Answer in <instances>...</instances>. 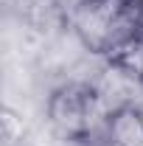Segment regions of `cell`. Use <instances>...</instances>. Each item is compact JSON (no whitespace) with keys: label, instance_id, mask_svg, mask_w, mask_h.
I'll use <instances>...</instances> for the list:
<instances>
[{"label":"cell","instance_id":"cell-1","mask_svg":"<svg viewBox=\"0 0 143 146\" xmlns=\"http://www.w3.org/2000/svg\"><path fill=\"white\" fill-rule=\"evenodd\" d=\"M73 28L93 54H112L140 34V6L135 0H79Z\"/></svg>","mask_w":143,"mask_h":146},{"label":"cell","instance_id":"cell-2","mask_svg":"<svg viewBox=\"0 0 143 146\" xmlns=\"http://www.w3.org/2000/svg\"><path fill=\"white\" fill-rule=\"evenodd\" d=\"M48 118L51 127L65 141H84L90 138L98 124H107V112L101 107L93 84H62L48 98Z\"/></svg>","mask_w":143,"mask_h":146},{"label":"cell","instance_id":"cell-3","mask_svg":"<svg viewBox=\"0 0 143 146\" xmlns=\"http://www.w3.org/2000/svg\"><path fill=\"white\" fill-rule=\"evenodd\" d=\"M93 87H95V96H98L104 112L112 115L115 110H124V107H132L135 104V90L143 87V82L135 79L129 70L118 68L115 62H109L107 68H104V73H101V79Z\"/></svg>","mask_w":143,"mask_h":146},{"label":"cell","instance_id":"cell-4","mask_svg":"<svg viewBox=\"0 0 143 146\" xmlns=\"http://www.w3.org/2000/svg\"><path fill=\"white\" fill-rule=\"evenodd\" d=\"M104 132L109 146H143V110L138 104L115 110L107 115Z\"/></svg>","mask_w":143,"mask_h":146},{"label":"cell","instance_id":"cell-5","mask_svg":"<svg viewBox=\"0 0 143 146\" xmlns=\"http://www.w3.org/2000/svg\"><path fill=\"white\" fill-rule=\"evenodd\" d=\"M0 132H3V143L6 146H14L23 138V118L14 110H3V115H0Z\"/></svg>","mask_w":143,"mask_h":146},{"label":"cell","instance_id":"cell-6","mask_svg":"<svg viewBox=\"0 0 143 146\" xmlns=\"http://www.w3.org/2000/svg\"><path fill=\"white\" fill-rule=\"evenodd\" d=\"M140 34H143V0H140Z\"/></svg>","mask_w":143,"mask_h":146}]
</instances>
